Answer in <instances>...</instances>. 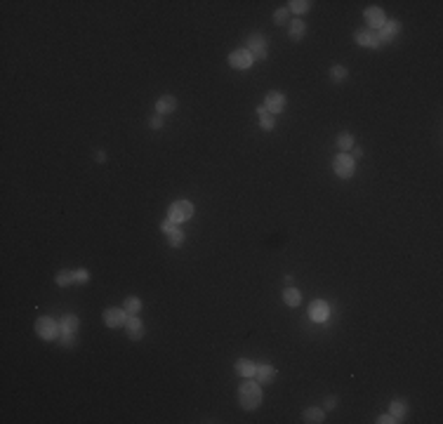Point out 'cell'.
Listing matches in <instances>:
<instances>
[{
	"label": "cell",
	"instance_id": "14",
	"mask_svg": "<svg viewBox=\"0 0 443 424\" xmlns=\"http://www.w3.org/2000/svg\"><path fill=\"white\" fill-rule=\"evenodd\" d=\"M177 111V99L173 97V94H163V97L156 99V113H160V116H170V113H175Z\"/></svg>",
	"mask_w": 443,
	"mask_h": 424
},
{
	"label": "cell",
	"instance_id": "22",
	"mask_svg": "<svg viewBox=\"0 0 443 424\" xmlns=\"http://www.w3.org/2000/svg\"><path fill=\"white\" fill-rule=\"evenodd\" d=\"M354 146H356L354 135H351V132H339V135H337V148H339V151H342V154H349Z\"/></svg>",
	"mask_w": 443,
	"mask_h": 424
},
{
	"label": "cell",
	"instance_id": "29",
	"mask_svg": "<svg viewBox=\"0 0 443 424\" xmlns=\"http://www.w3.org/2000/svg\"><path fill=\"white\" fill-rule=\"evenodd\" d=\"M259 128L264 130V132H271V130L276 128V116H271V113L262 116V118H259Z\"/></svg>",
	"mask_w": 443,
	"mask_h": 424
},
{
	"label": "cell",
	"instance_id": "20",
	"mask_svg": "<svg viewBox=\"0 0 443 424\" xmlns=\"http://www.w3.org/2000/svg\"><path fill=\"white\" fill-rule=\"evenodd\" d=\"M78 326H80V318L76 314H66L59 320V330L62 332H78Z\"/></svg>",
	"mask_w": 443,
	"mask_h": 424
},
{
	"label": "cell",
	"instance_id": "23",
	"mask_svg": "<svg viewBox=\"0 0 443 424\" xmlns=\"http://www.w3.org/2000/svg\"><path fill=\"white\" fill-rule=\"evenodd\" d=\"M389 415H394V417L401 422V419L408 415V403H403L401 398L391 401V403H389Z\"/></svg>",
	"mask_w": 443,
	"mask_h": 424
},
{
	"label": "cell",
	"instance_id": "18",
	"mask_svg": "<svg viewBox=\"0 0 443 424\" xmlns=\"http://www.w3.org/2000/svg\"><path fill=\"white\" fill-rule=\"evenodd\" d=\"M234 368H236V372H238L240 377L250 380V377H255V368H257V365H255L253 361H248V358H238Z\"/></svg>",
	"mask_w": 443,
	"mask_h": 424
},
{
	"label": "cell",
	"instance_id": "10",
	"mask_svg": "<svg viewBox=\"0 0 443 424\" xmlns=\"http://www.w3.org/2000/svg\"><path fill=\"white\" fill-rule=\"evenodd\" d=\"M264 106H266V111H269L271 116H278V113H283L285 111V94L283 92H269L264 97Z\"/></svg>",
	"mask_w": 443,
	"mask_h": 424
},
{
	"label": "cell",
	"instance_id": "27",
	"mask_svg": "<svg viewBox=\"0 0 443 424\" xmlns=\"http://www.w3.org/2000/svg\"><path fill=\"white\" fill-rule=\"evenodd\" d=\"M76 342H78V332H62V335H59V344H62L64 349H73Z\"/></svg>",
	"mask_w": 443,
	"mask_h": 424
},
{
	"label": "cell",
	"instance_id": "9",
	"mask_svg": "<svg viewBox=\"0 0 443 424\" xmlns=\"http://www.w3.org/2000/svg\"><path fill=\"white\" fill-rule=\"evenodd\" d=\"M401 33V21H396V19H391V21H384V26H382L380 31H377V38H380V43H394L396 38H399Z\"/></svg>",
	"mask_w": 443,
	"mask_h": 424
},
{
	"label": "cell",
	"instance_id": "21",
	"mask_svg": "<svg viewBox=\"0 0 443 424\" xmlns=\"http://www.w3.org/2000/svg\"><path fill=\"white\" fill-rule=\"evenodd\" d=\"M283 302H285V307H290V309L300 307L302 292H300L297 288H285V290H283Z\"/></svg>",
	"mask_w": 443,
	"mask_h": 424
},
{
	"label": "cell",
	"instance_id": "17",
	"mask_svg": "<svg viewBox=\"0 0 443 424\" xmlns=\"http://www.w3.org/2000/svg\"><path fill=\"white\" fill-rule=\"evenodd\" d=\"M323 419H326V410L323 408H307L302 412V422L307 424H321Z\"/></svg>",
	"mask_w": 443,
	"mask_h": 424
},
{
	"label": "cell",
	"instance_id": "24",
	"mask_svg": "<svg viewBox=\"0 0 443 424\" xmlns=\"http://www.w3.org/2000/svg\"><path fill=\"white\" fill-rule=\"evenodd\" d=\"M309 10H311V3L309 0H290L288 3V12H292V14H307Z\"/></svg>",
	"mask_w": 443,
	"mask_h": 424
},
{
	"label": "cell",
	"instance_id": "35",
	"mask_svg": "<svg viewBox=\"0 0 443 424\" xmlns=\"http://www.w3.org/2000/svg\"><path fill=\"white\" fill-rule=\"evenodd\" d=\"M375 422H377V424H396L399 419H396L394 415H389V412H387V415H380V417H377Z\"/></svg>",
	"mask_w": 443,
	"mask_h": 424
},
{
	"label": "cell",
	"instance_id": "4",
	"mask_svg": "<svg viewBox=\"0 0 443 424\" xmlns=\"http://www.w3.org/2000/svg\"><path fill=\"white\" fill-rule=\"evenodd\" d=\"M191 217H193V203H191V201H175V203L167 208V219H173L175 224L189 221Z\"/></svg>",
	"mask_w": 443,
	"mask_h": 424
},
{
	"label": "cell",
	"instance_id": "34",
	"mask_svg": "<svg viewBox=\"0 0 443 424\" xmlns=\"http://www.w3.org/2000/svg\"><path fill=\"white\" fill-rule=\"evenodd\" d=\"M337 403H339L337 396H328L326 403H323V410H335V408H337Z\"/></svg>",
	"mask_w": 443,
	"mask_h": 424
},
{
	"label": "cell",
	"instance_id": "30",
	"mask_svg": "<svg viewBox=\"0 0 443 424\" xmlns=\"http://www.w3.org/2000/svg\"><path fill=\"white\" fill-rule=\"evenodd\" d=\"M288 19H290V12H288V7H278L276 12H274V24H288Z\"/></svg>",
	"mask_w": 443,
	"mask_h": 424
},
{
	"label": "cell",
	"instance_id": "38",
	"mask_svg": "<svg viewBox=\"0 0 443 424\" xmlns=\"http://www.w3.org/2000/svg\"><path fill=\"white\" fill-rule=\"evenodd\" d=\"M266 113H269V111H266V106H264V104H262V106H257V118L266 116Z\"/></svg>",
	"mask_w": 443,
	"mask_h": 424
},
{
	"label": "cell",
	"instance_id": "37",
	"mask_svg": "<svg viewBox=\"0 0 443 424\" xmlns=\"http://www.w3.org/2000/svg\"><path fill=\"white\" fill-rule=\"evenodd\" d=\"M351 151H354V156H351V158H354V160H356V158H361V156H363V148H361V146H354V148H351Z\"/></svg>",
	"mask_w": 443,
	"mask_h": 424
},
{
	"label": "cell",
	"instance_id": "7",
	"mask_svg": "<svg viewBox=\"0 0 443 424\" xmlns=\"http://www.w3.org/2000/svg\"><path fill=\"white\" fill-rule=\"evenodd\" d=\"M363 19H365V24H368L370 31H380L382 26H384V21H387V14H384L382 7H368L363 12Z\"/></svg>",
	"mask_w": 443,
	"mask_h": 424
},
{
	"label": "cell",
	"instance_id": "15",
	"mask_svg": "<svg viewBox=\"0 0 443 424\" xmlns=\"http://www.w3.org/2000/svg\"><path fill=\"white\" fill-rule=\"evenodd\" d=\"M255 380L259 384H271V382L276 380V368L269 365V363H259L257 368H255Z\"/></svg>",
	"mask_w": 443,
	"mask_h": 424
},
{
	"label": "cell",
	"instance_id": "11",
	"mask_svg": "<svg viewBox=\"0 0 443 424\" xmlns=\"http://www.w3.org/2000/svg\"><path fill=\"white\" fill-rule=\"evenodd\" d=\"M102 318H104V323L109 328H123L125 323H128L130 316H128V311H125V309H106Z\"/></svg>",
	"mask_w": 443,
	"mask_h": 424
},
{
	"label": "cell",
	"instance_id": "32",
	"mask_svg": "<svg viewBox=\"0 0 443 424\" xmlns=\"http://www.w3.org/2000/svg\"><path fill=\"white\" fill-rule=\"evenodd\" d=\"M177 229H179V224H175L173 219H163V221H160V231H163L165 236H170L173 231H177Z\"/></svg>",
	"mask_w": 443,
	"mask_h": 424
},
{
	"label": "cell",
	"instance_id": "33",
	"mask_svg": "<svg viewBox=\"0 0 443 424\" xmlns=\"http://www.w3.org/2000/svg\"><path fill=\"white\" fill-rule=\"evenodd\" d=\"M73 278H76V283H78V285H83V283L90 281V271H85V269H73Z\"/></svg>",
	"mask_w": 443,
	"mask_h": 424
},
{
	"label": "cell",
	"instance_id": "19",
	"mask_svg": "<svg viewBox=\"0 0 443 424\" xmlns=\"http://www.w3.org/2000/svg\"><path fill=\"white\" fill-rule=\"evenodd\" d=\"M123 309L128 311V316H139V314H142V309H144V304H142V300H139V297L130 295V297H125Z\"/></svg>",
	"mask_w": 443,
	"mask_h": 424
},
{
	"label": "cell",
	"instance_id": "6",
	"mask_svg": "<svg viewBox=\"0 0 443 424\" xmlns=\"http://www.w3.org/2000/svg\"><path fill=\"white\" fill-rule=\"evenodd\" d=\"M227 62H229V66L236 68V71H248V68L255 64V59H253V55L248 52V47H238L229 55Z\"/></svg>",
	"mask_w": 443,
	"mask_h": 424
},
{
	"label": "cell",
	"instance_id": "28",
	"mask_svg": "<svg viewBox=\"0 0 443 424\" xmlns=\"http://www.w3.org/2000/svg\"><path fill=\"white\" fill-rule=\"evenodd\" d=\"M184 240H186V234L182 231V229H177V231H173V234L167 236V243H170V247H179V245H184Z\"/></svg>",
	"mask_w": 443,
	"mask_h": 424
},
{
	"label": "cell",
	"instance_id": "26",
	"mask_svg": "<svg viewBox=\"0 0 443 424\" xmlns=\"http://www.w3.org/2000/svg\"><path fill=\"white\" fill-rule=\"evenodd\" d=\"M330 78L335 80V83H344V80L349 78V68L342 66V64H335V66L330 68Z\"/></svg>",
	"mask_w": 443,
	"mask_h": 424
},
{
	"label": "cell",
	"instance_id": "2",
	"mask_svg": "<svg viewBox=\"0 0 443 424\" xmlns=\"http://www.w3.org/2000/svg\"><path fill=\"white\" fill-rule=\"evenodd\" d=\"M332 170H335V174H337L339 179H351L356 174V160L351 158L349 154H342V151H339V154L335 156V160H332Z\"/></svg>",
	"mask_w": 443,
	"mask_h": 424
},
{
	"label": "cell",
	"instance_id": "25",
	"mask_svg": "<svg viewBox=\"0 0 443 424\" xmlns=\"http://www.w3.org/2000/svg\"><path fill=\"white\" fill-rule=\"evenodd\" d=\"M55 283L59 285V288H68V285H73L76 278H73V269H66V271H59L55 278Z\"/></svg>",
	"mask_w": 443,
	"mask_h": 424
},
{
	"label": "cell",
	"instance_id": "13",
	"mask_svg": "<svg viewBox=\"0 0 443 424\" xmlns=\"http://www.w3.org/2000/svg\"><path fill=\"white\" fill-rule=\"evenodd\" d=\"M125 328H128V337L132 339V342H139V339L144 337V332H146V326L142 323L139 316H130L128 323H125Z\"/></svg>",
	"mask_w": 443,
	"mask_h": 424
},
{
	"label": "cell",
	"instance_id": "5",
	"mask_svg": "<svg viewBox=\"0 0 443 424\" xmlns=\"http://www.w3.org/2000/svg\"><path fill=\"white\" fill-rule=\"evenodd\" d=\"M248 52L253 55L255 62H264L269 57V47H266V38L262 33H250L248 36Z\"/></svg>",
	"mask_w": 443,
	"mask_h": 424
},
{
	"label": "cell",
	"instance_id": "3",
	"mask_svg": "<svg viewBox=\"0 0 443 424\" xmlns=\"http://www.w3.org/2000/svg\"><path fill=\"white\" fill-rule=\"evenodd\" d=\"M36 332L45 339V342H55V339H59V335H62L59 323H57L52 316H40V318L36 320Z\"/></svg>",
	"mask_w": 443,
	"mask_h": 424
},
{
	"label": "cell",
	"instance_id": "12",
	"mask_svg": "<svg viewBox=\"0 0 443 424\" xmlns=\"http://www.w3.org/2000/svg\"><path fill=\"white\" fill-rule=\"evenodd\" d=\"M328 316H330V307H328V302L314 300L311 304H309V318L314 320V323H323V320H328Z\"/></svg>",
	"mask_w": 443,
	"mask_h": 424
},
{
	"label": "cell",
	"instance_id": "8",
	"mask_svg": "<svg viewBox=\"0 0 443 424\" xmlns=\"http://www.w3.org/2000/svg\"><path fill=\"white\" fill-rule=\"evenodd\" d=\"M354 40L365 49H377L382 45L380 38H377V31H370V29H358V31L354 33Z\"/></svg>",
	"mask_w": 443,
	"mask_h": 424
},
{
	"label": "cell",
	"instance_id": "31",
	"mask_svg": "<svg viewBox=\"0 0 443 424\" xmlns=\"http://www.w3.org/2000/svg\"><path fill=\"white\" fill-rule=\"evenodd\" d=\"M149 128H151V130H163V128H165V116L156 113L154 118H149Z\"/></svg>",
	"mask_w": 443,
	"mask_h": 424
},
{
	"label": "cell",
	"instance_id": "16",
	"mask_svg": "<svg viewBox=\"0 0 443 424\" xmlns=\"http://www.w3.org/2000/svg\"><path fill=\"white\" fill-rule=\"evenodd\" d=\"M288 36L292 43H300V40H304V36H307V24L302 21L300 17L292 19V21H288Z\"/></svg>",
	"mask_w": 443,
	"mask_h": 424
},
{
	"label": "cell",
	"instance_id": "1",
	"mask_svg": "<svg viewBox=\"0 0 443 424\" xmlns=\"http://www.w3.org/2000/svg\"><path fill=\"white\" fill-rule=\"evenodd\" d=\"M238 403L243 410H257L262 406V384L255 382H243L238 389Z\"/></svg>",
	"mask_w": 443,
	"mask_h": 424
},
{
	"label": "cell",
	"instance_id": "39",
	"mask_svg": "<svg viewBox=\"0 0 443 424\" xmlns=\"http://www.w3.org/2000/svg\"><path fill=\"white\" fill-rule=\"evenodd\" d=\"M283 281H285V285H292V283H295V278H292V276H285Z\"/></svg>",
	"mask_w": 443,
	"mask_h": 424
},
{
	"label": "cell",
	"instance_id": "36",
	"mask_svg": "<svg viewBox=\"0 0 443 424\" xmlns=\"http://www.w3.org/2000/svg\"><path fill=\"white\" fill-rule=\"evenodd\" d=\"M94 160H97V163H106V151H102V148H99L97 154H94Z\"/></svg>",
	"mask_w": 443,
	"mask_h": 424
}]
</instances>
